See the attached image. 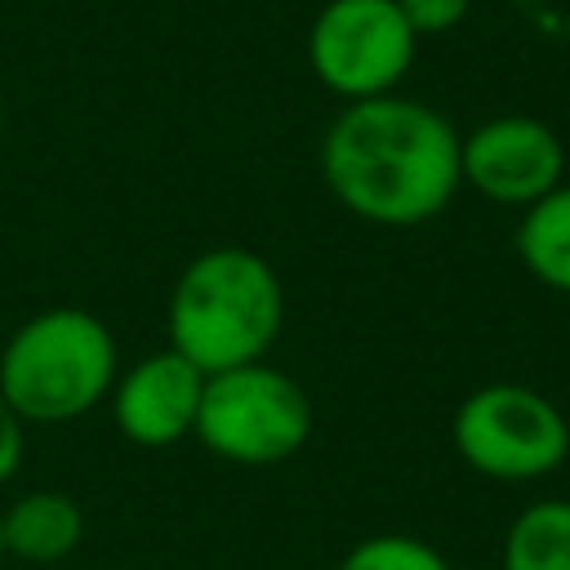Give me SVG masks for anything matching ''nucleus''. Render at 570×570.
<instances>
[{
    "label": "nucleus",
    "mask_w": 570,
    "mask_h": 570,
    "mask_svg": "<svg viewBox=\"0 0 570 570\" xmlns=\"http://www.w3.org/2000/svg\"><path fill=\"white\" fill-rule=\"evenodd\" d=\"M285 321V289L272 263L245 245L196 254L169 294V347L200 374L263 361Z\"/></svg>",
    "instance_id": "f03ea898"
},
{
    "label": "nucleus",
    "mask_w": 570,
    "mask_h": 570,
    "mask_svg": "<svg viewBox=\"0 0 570 570\" xmlns=\"http://www.w3.org/2000/svg\"><path fill=\"white\" fill-rule=\"evenodd\" d=\"M0 566H4V543H0Z\"/></svg>",
    "instance_id": "dca6fc26"
},
{
    "label": "nucleus",
    "mask_w": 570,
    "mask_h": 570,
    "mask_svg": "<svg viewBox=\"0 0 570 570\" xmlns=\"http://www.w3.org/2000/svg\"><path fill=\"white\" fill-rule=\"evenodd\" d=\"M419 36L396 0H325L307 27V67L343 102L396 94Z\"/></svg>",
    "instance_id": "423d86ee"
},
{
    "label": "nucleus",
    "mask_w": 570,
    "mask_h": 570,
    "mask_svg": "<svg viewBox=\"0 0 570 570\" xmlns=\"http://www.w3.org/2000/svg\"><path fill=\"white\" fill-rule=\"evenodd\" d=\"M459 174L485 200L525 209L566 183V147L539 116H494L459 134Z\"/></svg>",
    "instance_id": "0eeeda50"
},
{
    "label": "nucleus",
    "mask_w": 570,
    "mask_h": 570,
    "mask_svg": "<svg viewBox=\"0 0 570 570\" xmlns=\"http://www.w3.org/2000/svg\"><path fill=\"white\" fill-rule=\"evenodd\" d=\"M512 245H517L521 267L539 285L570 294V183H557L548 196L521 209Z\"/></svg>",
    "instance_id": "9d476101"
},
{
    "label": "nucleus",
    "mask_w": 570,
    "mask_h": 570,
    "mask_svg": "<svg viewBox=\"0 0 570 570\" xmlns=\"http://www.w3.org/2000/svg\"><path fill=\"white\" fill-rule=\"evenodd\" d=\"M85 539V508L62 490H27L0 512L4 557L31 566L67 561Z\"/></svg>",
    "instance_id": "1a4fd4ad"
},
{
    "label": "nucleus",
    "mask_w": 570,
    "mask_h": 570,
    "mask_svg": "<svg viewBox=\"0 0 570 570\" xmlns=\"http://www.w3.org/2000/svg\"><path fill=\"white\" fill-rule=\"evenodd\" d=\"M116 374V338L85 307L36 312L0 352V396L22 423H71L89 414L111 396Z\"/></svg>",
    "instance_id": "7ed1b4c3"
},
{
    "label": "nucleus",
    "mask_w": 570,
    "mask_h": 570,
    "mask_svg": "<svg viewBox=\"0 0 570 570\" xmlns=\"http://www.w3.org/2000/svg\"><path fill=\"white\" fill-rule=\"evenodd\" d=\"M22 450H27V423H22V419L9 410V401L0 396V485L18 472Z\"/></svg>",
    "instance_id": "4468645a"
},
{
    "label": "nucleus",
    "mask_w": 570,
    "mask_h": 570,
    "mask_svg": "<svg viewBox=\"0 0 570 570\" xmlns=\"http://www.w3.org/2000/svg\"><path fill=\"white\" fill-rule=\"evenodd\" d=\"M396 9L414 27V36H441L472 13V0H396Z\"/></svg>",
    "instance_id": "ddd939ff"
},
{
    "label": "nucleus",
    "mask_w": 570,
    "mask_h": 570,
    "mask_svg": "<svg viewBox=\"0 0 570 570\" xmlns=\"http://www.w3.org/2000/svg\"><path fill=\"white\" fill-rule=\"evenodd\" d=\"M196 436L209 454L240 468L294 459L312 436V401L298 379L267 361L205 374Z\"/></svg>",
    "instance_id": "20e7f679"
},
{
    "label": "nucleus",
    "mask_w": 570,
    "mask_h": 570,
    "mask_svg": "<svg viewBox=\"0 0 570 570\" xmlns=\"http://www.w3.org/2000/svg\"><path fill=\"white\" fill-rule=\"evenodd\" d=\"M499 570H570V499H539L503 534Z\"/></svg>",
    "instance_id": "9b49d317"
},
{
    "label": "nucleus",
    "mask_w": 570,
    "mask_h": 570,
    "mask_svg": "<svg viewBox=\"0 0 570 570\" xmlns=\"http://www.w3.org/2000/svg\"><path fill=\"white\" fill-rule=\"evenodd\" d=\"M0 138H4V102H0Z\"/></svg>",
    "instance_id": "2eb2a0df"
},
{
    "label": "nucleus",
    "mask_w": 570,
    "mask_h": 570,
    "mask_svg": "<svg viewBox=\"0 0 570 570\" xmlns=\"http://www.w3.org/2000/svg\"><path fill=\"white\" fill-rule=\"evenodd\" d=\"M321 178L361 223H432L463 187L459 129L436 107L405 94L343 102L321 138Z\"/></svg>",
    "instance_id": "f257e3e1"
},
{
    "label": "nucleus",
    "mask_w": 570,
    "mask_h": 570,
    "mask_svg": "<svg viewBox=\"0 0 570 570\" xmlns=\"http://www.w3.org/2000/svg\"><path fill=\"white\" fill-rule=\"evenodd\" d=\"M200 392H205V374L187 356L165 347V352H147L125 374H116L107 401L125 441L142 450H165L196 432Z\"/></svg>",
    "instance_id": "6e6552de"
},
{
    "label": "nucleus",
    "mask_w": 570,
    "mask_h": 570,
    "mask_svg": "<svg viewBox=\"0 0 570 570\" xmlns=\"http://www.w3.org/2000/svg\"><path fill=\"white\" fill-rule=\"evenodd\" d=\"M450 436L459 459L490 481H539L570 454L566 414L525 383H485L468 392Z\"/></svg>",
    "instance_id": "39448f33"
},
{
    "label": "nucleus",
    "mask_w": 570,
    "mask_h": 570,
    "mask_svg": "<svg viewBox=\"0 0 570 570\" xmlns=\"http://www.w3.org/2000/svg\"><path fill=\"white\" fill-rule=\"evenodd\" d=\"M338 570H450V561H445L432 543L392 530V534H370V539H361V543L343 557Z\"/></svg>",
    "instance_id": "f8f14e48"
}]
</instances>
